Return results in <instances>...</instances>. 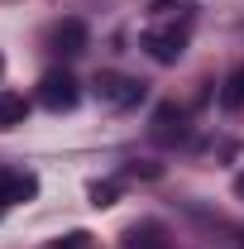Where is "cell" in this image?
Here are the masks:
<instances>
[{"label":"cell","instance_id":"ba28073f","mask_svg":"<svg viewBox=\"0 0 244 249\" xmlns=\"http://www.w3.org/2000/svg\"><path fill=\"white\" fill-rule=\"evenodd\" d=\"M29 115V101L15 91H0V129H15V124H24Z\"/></svg>","mask_w":244,"mask_h":249},{"label":"cell","instance_id":"7a4b0ae2","mask_svg":"<svg viewBox=\"0 0 244 249\" xmlns=\"http://www.w3.org/2000/svg\"><path fill=\"white\" fill-rule=\"evenodd\" d=\"M96 91H101L105 106L129 110V106L144 101V82H139V77H124V72H101V77H96Z\"/></svg>","mask_w":244,"mask_h":249},{"label":"cell","instance_id":"9c48e42d","mask_svg":"<svg viewBox=\"0 0 244 249\" xmlns=\"http://www.w3.org/2000/svg\"><path fill=\"white\" fill-rule=\"evenodd\" d=\"M220 106H225V110H240L244 106V67L230 72V82H225V91H220Z\"/></svg>","mask_w":244,"mask_h":249},{"label":"cell","instance_id":"30bf717a","mask_svg":"<svg viewBox=\"0 0 244 249\" xmlns=\"http://www.w3.org/2000/svg\"><path fill=\"white\" fill-rule=\"evenodd\" d=\"M115 192H120L115 182H96V187H91V206H110V201H115Z\"/></svg>","mask_w":244,"mask_h":249},{"label":"cell","instance_id":"52a82bcc","mask_svg":"<svg viewBox=\"0 0 244 249\" xmlns=\"http://www.w3.org/2000/svg\"><path fill=\"white\" fill-rule=\"evenodd\" d=\"M124 249H168V235H163L158 220H144V225H134L124 235Z\"/></svg>","mask_w":244,"mask_h":249},{"label":"cell","instance_id":"3957f363","mask_svg":"<svg viewBox=\"0 0 244 249\" xmlns=\"http://www.w3.org/2000/svg\"><path fill=\"white\" fill-rule=\"evenodd\" d=\"M77 101H82L77 77H67V72H48V77L38 82V106H43V110H72Z\"/></svg>","mask_w":244,"mask_h":249},{"label":"cell","instance_id":"8fae6325","mask_svg":"<svg viewBox=\"0 0 244 249\" xmlns=\"http://www.w3.org/2000/svg\"><path fill=\"white\" fill-rule=\"evenodd\" d=\"M87 240H91L87 230H72V235H67V240H58L53 249H87Z\"/></svg>","mask_w":244,"mask_h":249},{"label":"cell","instance_id":"6da1fadb","mask_svg":"<svg viewBox=\"0 0 244 249\" xmlns=\"http://www.w3.org/2000/svg\"><path fill=\"white\" fill-rule=\"evenodd\" d=\"M144 53H149L153 62H177L187 53V15L182 19H173V24H153V29H144Z\"/></svg>","mask_w":244,"mask_h":249},{"label":"cell","instance_id":"8992f818","mask_svg":"<svg viewBox=\"0 0 244 249\" xmlns=\"http://www.w3.org/2000/svg\"><path fill=\"white\" fill-rule=\"evenodd\" d=\"M53 53H62V58L87 53V24L82 19H62L58 29H53Z\"/></svg>","mask_w":244,"mask_h":249},{"label":"cell","instance_id":"7c38bea8","mask_svg":"<svg viewBox=\"0 0 244 249\" xmlns=\"http://www.w3.org/2000/svg\"><path fill=\"white\" fill-rule=\"evenodd\" d=\"M235 192H240V196H244V173H240V178H235Z\"/></svg>","mask_w":244,"mask_h":249},{"label":"cell","instance_id":"277c9868","mask_svg":"<svg viewBox=\"0 0 244 249\" xmlns=\"http://www.w3.org/2000/svg\"><path fill=\"white\" fill-rule=\"evenodd\" d=\"M153 139H158V144H182L187 139V110L182 106L168 101V106L153 110Z\"/></svg>","mask_w":244,"mask_h":249},{"label":"cell","instance_id":"5b68a950","mask_svg":"<svg viewBox=\"0 0 244 249\" xmlns=\"http://www.w3.org/2000/svg\"><path fill=\"white\" fill-rule=\"evenodd\" d=\"M34 196H38V178L34 173H0V206L34 201Z\"/></svg>","mask_w":244,"mask_h":249}]
</instances>
